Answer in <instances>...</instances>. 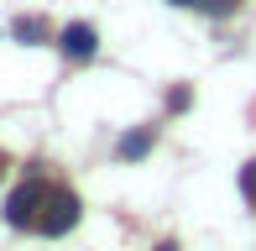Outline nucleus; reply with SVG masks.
<instances>
[{"instance_id": "obj_1", "label": "nucleus", "mask_w": 256, "mask_h": 251, "mask_svg": "<svg viewBox=\"0 0 256 251\" xmlns=\"http://www.w3.org/2000/svg\"><path fill=\"white\" fill-rule=\"evenodd\" d=\"M42 210H48V188H42L37 178H26V184L6 199V225L10 230H26V225L42 220Z\"/></svg>"}, {"instance_id": "obj_2", "label": "nucleus", "mask_w": 256, "mask_h": 251, "mask_svg": "<svg viewBox=\"0 0 256 251\" xmlns=\"http://www.w3.org/2000/svg\"><path fill=\"white\" fill-rule=\"evenodd\" d=\"M78 225V194L74 188H52L48 194V210H42V220H37V230L42 236H68Z\"/></svg>"}, {"instance_id": "obj_3", "label": "nucleus", "mask_w": 256, "mask_h": 251, "mask_svg": "<svg viewBox=\"0 0 256 251\" xmlns=\"http://www.w3.org/2000/svg\"><path fill=\"white\" fill-rule=\"evenodd\" d=\"M58 48H63V58L89 63V58L100 52V37H94V26H89V21H74V26H63V32H58Z\"/></svg>"}, {"instance_id": "obj_4", "label": "nucleus", "mask_w": 256, "mask_h": 251, "mask_svg": "<svg viewBox=\"0 0 256 251\" xmlns=\"http://www.w3.org/2000/svg\"><path fill=\"white\" fill-rule=\"evenodd\" d=\"M115 152H120L126 162H136V157H146V152H152V131H146V126H142V131H126Z\"/></svg>"}, {"instance_id": "obj_5", "label": "nucleus", "mask_w": 256, "mask_h": 251, "mask_svg": "<svg viewBox=\"0 0 256 251\" xmlns=\"http://www.w3.org/2000/svg\"><path fill=\"white\" fill-rule=\"evenodd\" d=\"M16 37H21V42H42V37H48V21L21 16V21H16Z\"/></svg>"}, {"instance_id": "obj_6", "label": "nucleus", "mask_w": 256, "mask_h": 251, "mask_svg": "<svg viewBox=\"0 0 256 251\" xmlns=\"http://www.w3.org/2000/svg\"><path fill=\"white\" fill-rule=\"evenodd\" d=\"M240 188H246V199H256V162L240 168Z\"/></svg>"}, {"instance_id": "obj_7", "label": "nucleus", "mask_w": 256, "mask_h": 251, "mask_svg": "<svg viewBox=\"0 0 256 251\" xmlns=\"http://www.w3.org/2000/svg\"><path fill=\"white\" fill-rule=\"evenodd\" d=\"M204 10H214V16H230V10H236V0H199Z\"/></svg>"}, {"instance_id": "obj_8", "label": "nucleus", "mask_w": 256, "mask_h": 251, "mask_svg": "<svg viewBox=\"0 0 256 251\" xmlns=\"http://www.w3.org/2000/svg\"><path fill=\"white\" fill-rule=\"evenodd\" d=\"M157 251H178V246H172V241H162V246H157Z\"/></svg>"}, {"instance_id": "obj_9", "label": "nucleus", "mask_w": 256, "mask_h": 251, "mask_svg": "<svg viewBox=\"0 0 256 251\" xmlns=\"http://www.w3.org/2000/svg\"><path fill=\"white\" fill-rule=\"evenodd\" d=\"M172 6H199V0H172Z\"/></svg>"}, {"instance_id": "obj_10", "label": "nucleus", "mask_w": 256, "mask_h": 251, "mask_svg": "<svg viewBox=\"0 0 256 251\" xmlns=\"http://www.w3.org/2000/svg\"><path fill=\"white\" fill-rule=\"evenodd\" d=\"M0 178H6V157H0Z\"/></svg>"}]
</instances>
